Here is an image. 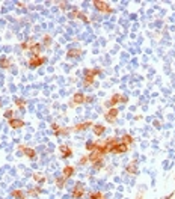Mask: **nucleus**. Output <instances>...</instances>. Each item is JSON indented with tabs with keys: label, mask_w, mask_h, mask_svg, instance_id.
Segmentation results:
<instances>
[{
	"label": "nucleus",
	"mask_w": 175,
	"mask_h": 199,
	"mask_svg": "<svg viewBox=\"0 0 175 199\" xmlns=\"http://www.w3.org/2000/svg\"><path fill=\"white\" fill-rule=\"evenodd\" d=\"M33 44H35V42H33L32 39H29V41H26V42H23V44H21V48H23V50H30Z\"/></svg>",
	"instance_id": "obj_24"
},
{
	"label": "nucleus",
	"mask_w": 175,
	"mask_h": 199,
	"mask_svg": "<svg viewBox=\"0 0 175 199\" xmlns=\"http://www.w3.org/2000/svg\"><path fill=\"white\" fill-rule=\"evenodd\" d=\"M86 162H89L88 155H85V157H82V159H80V164H86Z\"/></svg>",
	"instance_id": "obj_37"
},
{
	"label": "nucleus",
	"mask_w": 175,
	"mask_h": 199,
	"mask_svg": "<svg viewBox=\"0 0 175 199\" xmlns=\"http://www.w3.org/2000/svg\"><path fill=\"white\" fill-rule=\"evenodd\" d=\"M118 109L116 107H112V109H107L104 113V119L109 122V124H113L116 119H118Z\"/></svg>",
	"instance_id": "obj_1"
},
{
	"label": "nucleus",
	"mask_w": 175,
	"mask_h": 199,
	"mask_svg": "<svg viewBox=\"0 0 175 199\" xmlns=\"http://www.w3.org/2000/svg\"><path fill=\"white\" fill-rule=\"evenodd\" d=\"M50 41H52L50 35H45V36H44V45H45V47H49V45H50Z\"/></svg>",
	"instance_id": "obj_34"
},
{
	"label": "nucleus",
	"mask_w": 175,
	"mask_h": 199,
	"mask_svg": "<svg viewBox=\"0 0 175 199\" xmlns=\"http://www.w3.org/2000/svg\"><path fill=\"white\" fill-rule=\"evenodd\" d=\"M121 104H127L128 103V97H125V95H121V101H119Z\"/></svg>",
	"instance_id": "obj_35"
},
{
	"label": "nucleus",
	"mask_w": 175,
	"mask_h": 199,
	"mask_svg": "<svg viewBox=\"0 0 175 199\" xmlns=\"http://www.w3.org/2000/svg\"><path fill=\"white\" fill-rule=\"evenodd\" d=\"M94 125V122L92 121H85V122H80V124H76V125L72 127L71 130L72 131H83V130H88L89 127Z\"/></svg>",
	"instance_id": "obj_9"
},
{
	"label": "nucleus",
	"mask_w": 175,
	"mask_h": 199,
	"mask_svg": "<svg viewBox=\"0 0 175 199\" xmlns=\"http://www.w3.org/2000/svg\"><path fill=\"white\" fill-rule=\"evenodd\" d=\"M82 53H83V52H82L80 48H70V50L67 52V56H68V57H79Z\"/></svg>",
	"instance_id": "obj_20"
},
{
	"label": "nucleus",
	"mask_w": 175,
	"mask_h": 199,
	"mask_svg": "<svg viewBox=\"0 0 175 199\" xmlns=\"http://www.w3.org/2000/svg\"><path fill=\"white\" fill-rule=\"evenodd\" d=\"M71 131H72L71 128H60V127H59V128L54 131V136H62V134H64V136H67V134H70Z\"/></svg>",
	"instance_id": "obj_21"
},
{
	"label": "nucleus",
	"mask_w": 175,
	"mask_h": 199,
	"mask_svg": "<svg viewBox=\"0 0 175 199\" xmlns=\"http://www.w3.org/2000/svg\"><path fill=\"white\" fill-rule=\"evenodd\" d=\"M85 187H83V184L82 182H77L76 184V187H74V190H72V198L74 199H82L83 198V195H85Z\"/></svg>",
	"instance_id": "obj_5"
},
{
	"label": "nucleus",
	"mask_w": 175,
	"mask_h": 199,
	"mask_svg": "<svg viewBox=\"0 0 175 199\" xmlns=\"http://www.w3.org/2000/svg\"><path fill=\"white\" fill-rule=\"evenodd\" d=\"M92 166H94V169H95V170H100V169H103V166H104V162H103V159H101V160H98V162H95L94 164H92Z\"/></svg>",
	"instance_id": "obj_30"
},
{
	"label": "nucleus",
	"mask_w": 175,
	"mask_h": 199,
	"mask_svg": "<svg viewBox=\"0 0 175 199\" xmlns=\"http://www.w3.org/2000/svg\"><path fill=\"white\" fill-rule=\"evenodd\" d=\"M128 149H130V146H128V145L122 144V142H119V144H116L115 146H113L112 152H113V154H125Z\"/></svg>",
	"instance_id": "obj_8"
},
{
	"label": "nucleus",
	"mask_w": 175,
	"mask_h": 199,
	"mask_svg": "<svg viewBox=\"0 0 175 199\" xmlns=\"http://www.w3.org/2000/svg\"><path fill=\"white\" fill-rule=\"evenodd\" d=\"M65 182H67V178H65V177H59V178L56 180V186H57L59 189H64Z\"/></svg>",
	"instance_id": "obj_26"
},
{
	"label": "nucleus",
	"mask_w": 175,
	"mask_h": 199,
	"mask_svg": "<svg viewBox=\"0 0 175 199\" xmlns=\"http://www.w3.org/2000/svg\"><path fill=\"white\" fill-rule=\"evenodd\" d=\"M41 50H42V45H41L39 42H35V44L32 45V48H30V52H32V56H39Z\"/></svg>",
	"instance_id": "obj_19"
},
{
	"label": "nucleus",
	"mask_w": 175,
	"mask_h": 199,
	"mask_svg": "<svg viewBox=\"0 0 175 199\" xmlns=\"http://www.w3.org/2000/svg\"><path fill=\"white\" fill-rule=\"evenodd\" d=\"M138 199H142V193H140L139 196H138Z\"/></svg>",
	"instance_id": "obj_41"
},
{
	"label": "nucleus",
	"mask_w": 175,
	"mask_h": 199,
	"mask_svg": "<svg viewBox=\"0 0 175 199\" xmlns=\"http://www.w3.org/2000/svg\"><path fill=\"white\" fill-rule=\"evenodd\" d=\"M33 180L36 182H45V177H44V174H33Z\"/></svg>",
	"instance_id": "obj_28"
},
{
	"label": "nucleus",
	"mask_w": 175,
	"mask_h": 199,
	"mask_svg": "<svg viewBox=\"0 0 175 199\" xmlns=\"http://www.w3.org/2000/svg\"><path fill=\"white\" fill-rule=\"evenodd\" d=\"M11 196L15 199H26V193L23 190H20V189H15V190L11 192Z\"/></svg>",
	"instance_id": "obj_18"
},
{
	"label": "nucleus",
	"mask_w": 175,
	"mask_h": 199,
	"mask_svg": "<svg viewBox=\"0 0 175 199\" xmlns=\"http://www.w3.org/2000/svg\"><path fill=\"white\" fill-rule=\"evenodd\" d=\"M77 17L80 18V20H82V21H85V23H89V18H88L86 15H85V14H83V12H79V15H77Z\"/></svg>",
	"instance_id": "obj_33"
},
{
	"label": "nucleus",
	"mask_w": 175,
	"mask_h": 199,
	"mask_svg": "<svg viewBox=\"0 0 175 199\" xmlns=\"http://www.w3.org/2000/svg\"><path fill=\"white\" fill-rule=\"evenodd\" d=\"M94 6H95L100 12H104V14H112V12H113L112 6H109L106 2H98V0H95V2H94Z\"/></svg>",
	"instance_id": "obj_3"
},
{
	"label": "nucleus",
	"mask_w": 175,
	"mask_h": 199,
	"mask_svg": "<svg viewBox=\"0 0 175 199\" xmlns=\"http://www.w3.org/2000/svg\"><path fill=\"white\" fill-rule=\"evenodd\" d=\"M11 65H12V60H11L9 57H6V56H2V57H0V67H2V68L8 70Z\"/></svg>",
	"instance_id": "obj_17"
},
{
	"label": "nucleus",
	"mask_w": 175,
	"mask_h": 199,
	"mask_svg": "<svg viewBox=\"0 0 175 199\" xmlns=\"http://www.w3.org/2000/svg\"><path fill=\"white\" fill-rule=\"evenodd\" d=\"M59 151H60L62 159H70L71 155H72V151H71V148L68 145H60V146H59Z\"/></svg>",
	"instance_id": "obj_11"
},
{
	"label": "nucleus",
	"mask_w": 175,
	"mask_h": 199,
	"mask_svg": "<svg viewBox=\"0 0 175 199\" xmlns=\"http://www.w3.org/2000/svg\"><path fill=\"white\" fill-rule=\"evenodd\" d=\"M85 148H86V151H94L97 146H95V142H86V145H85Z\"/></svg>",
	"instance_id": "obj_31"
},
{
	"label": "nucleus",
	"mask_w": 175,
	"mask_h": 199,
	"mask_svg": "<svg viewBox=\"0 0 175 199\" xmlns=\"http://www.w3.org/2000/svg\"><path fill=\"white\" fill-rule=\"evenodd\" d=\"M83 103H85V94H83V92H77V94L72 95V100H71V103H70V107L80 106V104H83Z\"/></svg>",
	"instance_id": "obj_4"
},
{
	"label": "nucleus",
	"mask_w": 175,
	"mask_h": 199,
	"mask_svg": "<svg viewBox=\"0 0 175 199\" xmlns=\"http://www.w3.org/2000/svg\"><path fill=\"white\" fill-rule=\"evenodd\" d=\"M92 131H94L95 136H101V134H104L106 127L103 125V124H94V125H92Z\"/></svg>",
	"instance_id": "obj_15"
},
{
	"label": "nucleus",
	"mask_w": 175,
	"mask_h": 199,
	"mask_svg": "<svg viewBox=\"0 0 175 199\" xmlns=\"http://www.w3.org/2000/svg\"><path fill=\"white\" fill-rule=\"evenodd\" d=\"M59 5H60V9H64V11L67 9V3H62V2H60Z\"/></svg>",
	"instance_id": "obj_39"
},
{
	"label": "nucleus",
	"mask_w": 175,
	"mask_h": 199,
	"mask_svg": "<svg viewBox=\"0 0 175 199\" xmlns=\"http://www.w3.org/2000/svg\"><path fill=\"white\" fill-rule=\"evenodd\" d=\"M14 103H15V106H17V107H20L21 110H23V109L26 107V101H24L23 98H17V100H15Z\"/></svg>",
	"instance_id": "obj_29"
},
{
	"label": "nucleus",
	"mask_w": 175,
	"mask_h": 199,
	"mask_svg": "<svg viewBox=\"0 0 175 199\" xmlns=\"http://www.w3.org/2000/svg\"><path fill=\"white\" fill-rule=\"evenodd\" d=\"M8 124H9V127H11V128L18 130V128L24 127V121H23V119H17V118H12V119H9V121H8Z\"/></svg>",
	"instance_id": "obj_12"
},
{
	"label": "nucleus",
	"mask_w": 175,
	"mask_h": 199,
	"mask_svg": "<svg viewBox=\"0 0 175 199\" xmlns=\"http://www.w3.org/2000/svg\"><path fill=\"white\" fill-rule=\"evenodd\" d=\"M121 142L130 146V145L134 144V139H133V136H131V134H124V136H122V140H121Z\"/></svg>",
	"instance_id": "obj_22"
},
{
	"label": "nucleus",
	"mask_w": 175,
	"mask_h": 199,
	"mask_svg": "<svg viewBox=\"0 0 175 199\" xmlns=\"http://www.w3.org/2000/svg\"><path fill=\"white\" fill-rule=\"evenodd\" d=\"M125 172L130 174V175H136V174H138V162H136V160L130 162V164L125 167Z\"/></svg>",
	"instance_id": "obj_14"
},
{
	"label": "nucleus",
	"mask_w": 175,
	"mask_h": 199,
	"mask_svg": "<svg viewBox=\"0 0 175 199\" xmlns=\"http://www.w3.org/2000/svg\"><path fill=\"white\" fill-rule=\"evenodd\" d=\"M39 193H42V189H39V187H35V189H30V190L27 192V195H30V196H38Z\"/></svg>",
	"instance_id": "obj_25"
},
{
	"label": "nucleus",
	"mask_w": 175,
	"mask_h": 199,
	"mask_svg": "<svg viewBox=\"0 0 175 199\" xmlns=\"http://www.w3.org/2000/svg\"><path fill=\"white\" fill-rule=\"evenodd\" d=\"M101 72H103L101 68H86V70L83 71V74H85V75H91V77H95V75H98V74H101Z\"/></svg>",
	"instance_id": "obj_16"
},
{
	"label": "nucleus",
	"mask_w": 175,
	"mask_h": 199,
	"mask_svg": "<svg viewBox=\"0 0 175 199\" xmlns=\"http://www.w3.org/2000/svg\"><path fill=\"white\" fill-rule=\"evenodd\" d=\"M74 172H76V167L71 166V164H67V166L64 167V170H62V177H65V178L68 180V178H71V177L74 175Z\"/></svg>",
	"instance_id": "obj_13"
},
{
	"label": "nucleus",
	"mask_w": 175,
	"mask_h": 199,
	"mask_svg": "<svg viewBox=\"0 0 175 199\" xmlns=\"http://www.w3.org/2000/svg\"><path fill=\"white\" fill-rule=\"evenodd\" d=\"M103 198H104V195L101 192H92L89 195V199H103Z\"/></svg>",
	"instance_id": "obj_27"
},
{
	"label": "nucleus",
	"mask_w": 175,
	"mask_h": 199,
	"mask_svg": "<svg viewBox=\"0 0 175 199\" xmlns=\"http://www.w3.org/2000/svg\"><path fill=\"white\" fill-rule=\"evenodd\" d=\"M45 62H47V57H44V56H32L29 59V67L30 68H38V67H42Z\"/></svg>",
	"instance_id": "obj_2"
},
{
	"label": "nucleus",
	"mask_w": 175,
	"mask_h": 199,
	"mask_svg": "<svg viewBox=\"0 0 175 199\" xmlns=\"http://www.w3.org/2000/svg\"><path fill=\"white\" fill-rule=\"evenodd\" d=\"M101 157H103V154L98 149H94V151H91L88 154V159H89L91 163H95V162H98V160H101Z\"/></svg>",
	"instance_id": "obj_10"
},
{
	"label": "nucleus",
	"mask_w": 175,
	"mask_h": 199,
	"mask_svg": "<svg viewBox=\"0 0 175 199\" xmlns=\"http://www.w3.org/2000/svg\"><path fill=\"white\" fill-rule=\"evenodd\" d=\"M12 115H14V110H12V109H8V110L5 112V115H3V116L9 121V119H12Z\"/></svg>",
	"instance_id": "obj_32"
},
{
	"label": "nucleus",
	"mask_w": 175,
	"mask_h": 199,
	"mask_svg": "<svg viewBox=\"0 0 175 199\" xmlns=\"http://www.w3.org/2000/svg\"><path fill=\"white\" fill-rule=\"evenodd\" d=\"M119 101H121V94H113V95L106 101V107H109V109L115 107L116 104H119Z\"/></svg>",
	"instance_id": "obj_6"
},
{
	"label": "nucleus",
	"mask_w": 175,
	"mask_h": 199,
	"mask_svg": "<svg viewBox=\"0 0 175 199\" xmlns=\"http://www.w3.org/2000/svg\"><path fill=\"white\" fill-rule=\"evenodd\" d=\"M95 82V77H91V75H85L83 77V86H92Z\"/></svg>",
	"instance_id": "obj_23"
},
{
	"label": "nucleus",
	"mask_w": 175,
	"mask_h": 199,
	"mask_svg": "<svg viewBox=\"0 0 175 199\" xmlns=\"http://www.w3.org/2000/svg\"><path fill=\"white\" fill-rule=\"evenodd\" d=\"M94 101V97H85V103H92Z\"/></svg>",
	"instance_id": "obj_38"
},
{
	"label": "nucleus",
	"mask_w": 175,
	"mask_h": 199,
	"mask_svg": "<svg viewBox=\"0 0 175 199\" xmlns=\"http://www.w3.org/2000/svg\"><path fill=\"white\" fill-rule=\"evenodd\" d=\"M79 12H80V11H77V9H76V11H72V12L70 14V18H77V15H79Z\"/></svg>",
	"instance_id": "obj_36"
},
{
	"label": "nucleus",
	"mask_w": 175,
	"mask_h": 199,
	"mask_svg": "<svg viewBox=\"0 0 175 199\" xmlns=\"http://www.w3.org/2000/svg\"><path fill=\"white\" fill-rule=\"evenodd\" d=\"M174 198V192H172V193H171V195H168V196H166V198H163V199H172Z\"/></svg>",
	"instance_id": "obj_40"
},
{
	"label": "nucleus",
	"mask_w": 175,
	"mask_h": 199,
	"mask_svg": "<svg viewBox=\"0 0 175 199\" xmlns=\"http://www.w3.org/2000/svg\"><path fill=\"white\" fill-rule=\"evenodd\" d=\"M18 149H20V151H23V154H24L26 157L32 159V160L36 157V151L33 149V148H29V146H23V145H20V146H18Z\"/></svg>",
	"instance_id": "obj_7"
}]
</instances>
